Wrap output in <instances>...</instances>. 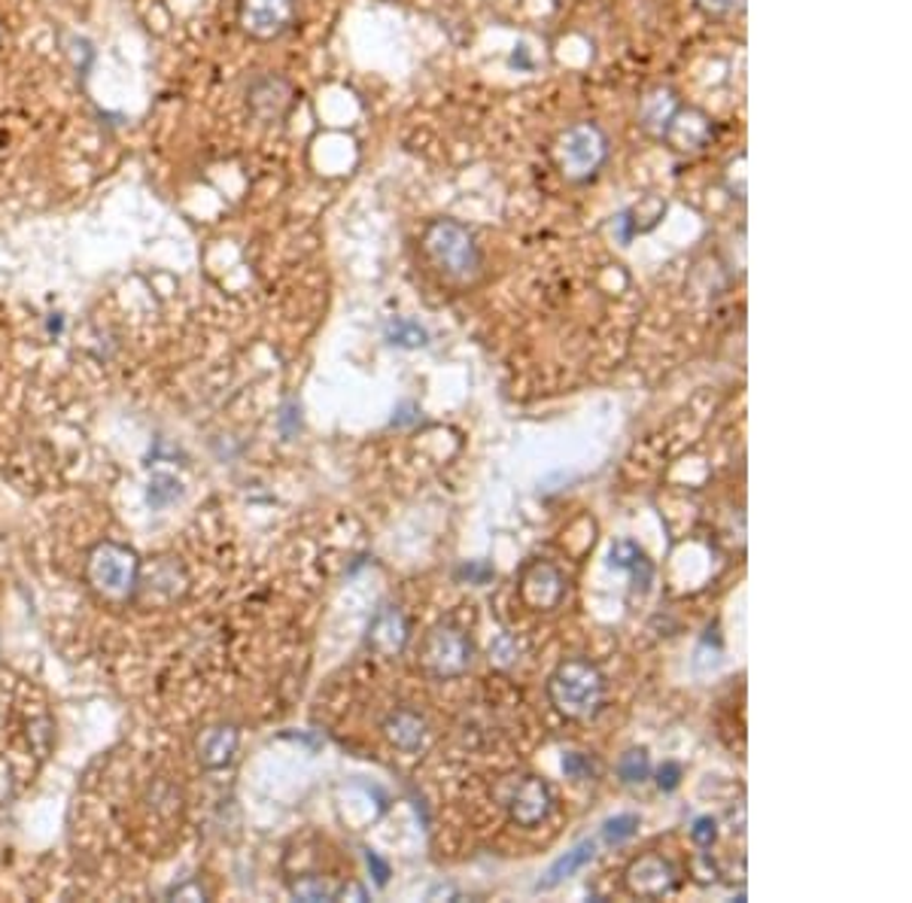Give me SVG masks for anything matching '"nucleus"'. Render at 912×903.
<instances>
[{"label": "nucleus", "mask_w": 912, "mask_h": 903, "mask_svg": "<svg viewBox=\"0 0 912 903\" xmlns=\"http://www.w3.org/2000/svg\"><path fill=\"white\" fill-rule=\"evenodd\" d=\"M423 253L438 274H445L448 280H457V283L475 280L484 268V253H481L475 232L460 219H432L423 232Z\"/></svg>", "instance_id": "f257e3e1"}, {"label": "nucleus", "mask_w": 912, "mask_h": 903, "mask_svg": "<svg viewBox=\"0 0 912 903\" xmlns=\"http://www.w3.org/2000/svg\"><path fill=\"white\" fill-rule=\"evenodd\" d=\"M612 155V140L609 131L593 119L569 125L566 131H559L554 140V162L566 183L585 186L590 180H597L605 162Z\"/></svg>", "instance_id": "f03ea898"}, {"label": "nucleus", "mask_w": 912, "mask_h": 903, "mask_svg": "<svg viewBox=\"0 0 912 903\" xmlns=\"http://www.w3.org/2000/svg\"><path fill=\"white\" fill-rule=\"evenodd\" d=\"M547 697H551L559 715H566L573 721H587L600 711L602 697H605V679L590 660L569 657L551 675Z\"/></svg>", "instance_id": "7ed1b4c3"}, {"label": "nucleus", "mask_w": 912, "mask_h": 903, "mask_svg": "<svg viewBox=\"0 0 912 903\" xmlns=\"http://www.w3.org/2000/svg\"><path fill=\"white\" fill-rule=\"evenodd\" d=\"M296 0H241L238 25L253 40H277L296 25Z\"/></svg>", "instance_id": "20e7f679"}, {"label": "nucleus", "mask_w": 912, "mask_h": 903, "mask_svg": "<svg viewBox=\"0 0 912 903\" xmlns=\"http://www.w3.org/2000/svg\"><path fill=\"white\" fill-rule=\"evenodd\" d=\"M423 667L436 679H457L472 667V642L460 629H432L423 642Z\"/></svg>", "instance_id": "39448f33"}, {"label": "nucleus", "mask_w": 912, "mask_h": 903, "mask_svg": "<svg viewBox=\"0 0 912 903\" xmlns=\"http://www.w3.org/2000/svg\"><path fill=\"white\" fill-rule=\"evenodd\" d=\"M89 578L97 590L123 597L135 588L137 560L135 554L123 545H101L89 560Z\"/></svg>", "instance_id": "423d86ee"}, {"label": "nucleus", "mask_w": 912, "mask_h": 903, "mask_svg": "<svg viewBox=\"0 0 912 903\" xmlns=\"http://www.w3.org/2000/svg\"><path fill=\"white\" fill-rule=\"evenodd\" d=\"M712 137H715V119H712L708 113H703L700 107L681 104L660 143L669 147L672 152L694 155V152L706 150L708 143H712Z\"/></svg>", "instance_id": "0eeeda50"}, {"label": "nucleus", "mask_w": 912, "mask_h": 903, "mask_svg": "<svg viewBox=\"0 0 912 903\" xmlns=\"http://www.w3.org/2000/svg\"><path fill=\"white\" fill-rule=\"evenodd\" d=\"M246 104L253 109V116L262 119V123H280V119H287L289 109L296 107V89L284 77L265 73V77H256V80L250 82Z\"/></svg>", "instance_id": "6e6552de"}, {"label": "nucleus", "mask_w": 912, "mask_h": 903, "mask_svg": "<svg viewBox=\"0 0 912 903\" xmlns=\"http://www.w3.org/2000/svg\"><path fill=\"white\" fill-rule=\"evenodd\" d=\"M508 819L515 821L518 827H539L542 821L551 815L554 809V797L547 791V785L542 779H523L508 797Z\"/></svg>", "instance_id": "1a4fd4ad"}, {"label": "nucleus", "mask_w": 912, "mask_h": 903, "mask_svg": "<svg viewBox=\"0 0 912 903\" xmlns=\"http://www.w3.org/2000/svg\"><path fill=\"white\" fill-rule=\"evenodd\" d=\"M681 104H684V101L679 97V92L669 89V85H654V89H648V92L642 95L639 113H636V125L642 128V135L660 143Z\"/></svg>", "instance_id": "9d476101"}, {"label": "nucleus", "mask_w": 912, "mask_h": 903, "mask_svg": "<svg viewBox=\"0 0 912 903\" xmlns=\"http://www.w3.org/2000/svg\"><path fill=\"white\" fill-rule=\"evenodd\" d=\"M626 885L633 894L639 898H663L676 889V870L672 864L657 858V855H645L639 861L630 864L626 870Z\"/></svg>", "instance_id": "9b49d317"}, {"label": "nucleus", "mask_w": 912, "mask_h": 903, "mask_svg": "<svg viewBox=\"0 0 912 903\" xmlns=\"http://www.w3.org/2000/svg\"><path fill=\"white\" fill-rule=\"evenodd\" d=\"M520 593L523 600L530 602L532 609H554L559 600H563V578L554 566L547 563H535L530 572L523 575V584H520Z\"/></svg>", "instance_id": "f8f14e48"}, {"label": "nucleus", "mask_w": 912, "mask_h": 903, "mask_svg": "<svg viewBox=\"0 0 912 903\" xmlns=\"http://www.w3.org/2000/svg\"><path fill=\"white\" fill-rule=\"evenodd\" d=\"M383 733H386V739L393 742L395 749H402V752H420L423 742H426V721H423L420 715H414V711L399 709L386 718Z\"/></svg>", "instance_id": "ddd939ff"}, {"label": "nucleus", "mask_w": 912, "mask_h": 903, "mask_svg": "<svg viewBox=\"0 0 912 903\" xmlns=\"http://www.w3.org/2000/svg\"><path fill=\"white\" fill-rule=\"evenodd\" d=\"M368 642L374 645L378 651H383V655L402 651L405 642H408V624H405L402 612L399 609H383L381 615L374 617V624H371Z\"/></svg>", "instance_id": "4468645a"}, {"label": "nucleus", "mask_w": 912, "mask_h": 903, "mask_svg": "<svg viewBox=\"0 0 912 903\" xmlns=\"http://www.w3.org/2000/svg\"><path fill=\"white\" fill-rule=\"evenodd\" d=\"M593 855H597V843L593 840H585V843H578V846L573 848V852H566L559 861L551 864V870H547V876L539 882V889L547 891V889H557L563 879H569L573 873H578L585 864L593 861Z\"/></svg>", "instance_id": "2eb2a0df"}, {"label": "nucleus", "mask_w": 912, "mask_h": 903, "mask_svg": "<svg viewBox=\"0 0 912 903\" xmlns=\"http://www.w3.org/2000/svg\"><path fill=\"white\" fill-rule=\"evenodd\" d=\"M612 566H617V569H630L642 590L651 584V575H654L651 563L645 560V554H642V547L636 545V542H614Z\"/></svg>", "instance_id": "dca6fc26"}, {"label": "nucleus", "mask_w": 912, "mask_h": 903, "mask_svg": "<svg viewBox=\"0 0 912 903\" xmlns=\"http://www.w3.org/2000/svg\"><path fill=\"white\" fill-rule=\"evenodd\" d=\"M234 745H238V733L232 727H217L210 730V737L201 742V761L207 766H226L232 761Z\"/></svg>", "instance_id": "f3484780"}, {"label": "nucleus", "mask_w": 912, "mask_h": 903, "mask_svg": "<svg viewBox=\"0 0 912 903\" xmlns=\"http://www.w3.org/2000/svg\"><path fill=\"white\" fill-rule=\"evenodd\" d=\"M386 341L395 344V347H408V350H414V347H423L426 344V328L420 326V323H414V320H405V316H393L390 323H386Z\"/></svg>", "instance_id": "a211bd4d"}, {"label": "nucleus", "mask_w": 912, "mask_h": 903, "mask_svg": "<svg viewBox=\"0 0 912 903\" xmlns=\"http://www.w3.org/2000/svg\"><path fill=\"white\" fill-rule=\"evenodd\" d=\"M648 773H651V764H648V754L645 752H626L624 757H621V764H617V776L624 782H630V785H636V782H645L648 779Z\"/></svg>", "instance_id": "6ab92c4d"}, {"label": "nucleus", "mask_w": 912, "mask_h": 903, "mask_svg": "<svg viewBox=\"0 0 912 903\" xmlns=\"http://www.w3.org/2000/svg\"><path fill=\"white\" fill-rule=\"evenodd\" d=\"M636 831H639V819L636 815H614V819L605 821L602 836H605L609 846H617V843H626Z\"/></svg>", "instance_id": "aec40b11"}, {"label": "nucleus", "mask_w": 912, "mask_h": 903, "mask_svg": "<svg viewBox=\"0 0 912 903\" xmlns=\"http://www.w3.org/2000/svg\"><path fill=\"white\" fill-rule=\"evenodd\" d=\"M292 894H296L299 901H332V898H335L332 885H326L323 879H313V876L299 879V882L292 885Z\"/></svg>", "instance_id": "412c9836"}, {"label": "nucleus", "mask_w": 912, "mask_h": 903, "mask_svg": "<svg viewBox=\"0 0 912 903\" xmlns=\"http://www.w3.org/2000/svg\"><path fill=\"white\" fill-rule=\"evenodd\" d=\"M694 3L706 19H727L746 10V0H694Z\"/></svg>", "instance_id": "4be33fe9"}, {"label": "nucleus", "mask_w": 912, "mask_h": 903, "mask_svg": "<svg viewBox=\"0 0 912 903\" xmlns=\"http://www.w3.org/2000/svg\"><path fill=\"white\" fill-rule=\"evenodd\" d=\"M563 773L575 782H587L593 773H597V764L581 752H569L563 757Z\"/></svg>", "instance_id": "5701e85b"}, {"label": "nucleus", "mask_w": 912, "mask_h": 903, "mask_svg": "<svg viewBox=\"0 0 912 903\" xmlns=\"http://www.w3.org/2000/svg\"><path fill=\"white\" fill-rule=\"evenodd\" d=\"M177 496H180L177 481L162 478V475H159V478H152V484H150V502H152V506L162 508V506H168L171 499H177Z\"/></svg>", "instance_id": "b1692460"}, {"label": "nucleus", "mask_w": 912, "mask_h": 903, "mask_svg": "<svg viewBox=\"0 0 912 903\" xmlns=\"http://www.w3.org/2000/svg\"><path fill=\"white\" fill-rule=\"evenodd\" d=\"M691 836H694L696 846H712V843H715V836H718V831H715V821L708 819V815L696 819L694 827H691Z\"/></svg>", "instance_id": "393cba45"}, {"label": "nucleus", "mask_w": 912, "mask_h": 903, "mask_svg": "<svg viewBox=\"0 0 912 903\" xmlns=\"http://www.w3.org/2000/svg\"><path fill=\"white\" fill-rule=\"evenodd\" d=\"M681 782V766L679 764H663L660 766V773H657V785L663 788V791H676Z\"/></svg>", "instance_id": "a878e982"}, {"label": "nucleus", "mask_w": 912, "mask_h": 903, "mask_svg": "<svg viewBox=\"0 0 912 903\" xmlns=\"http://www.w3.org/2000/svg\"><path fill=\"white\" fill-rule=\"evenodd\" d=\"M366 861H368V867L374 870V879H378V885H386V879H390V867H386V864H383L381 858L374 855V852H368Z\"/></svg>", "instance_id": "bb28decb"}, {"label": "nucleus", "mask_w": 912, "mask_h": 903, "mask_svg": "<svg viewBox=\"0 0 912 903\" xmlns=\"http://www.w3.org/2000/svg\"><path fill=\"white\" fill-rule=\"evenodd\" d=\"M296 420H299V414H296V405H287V408H284V417H280L284 436H292V432H296Z\"/></svg>", "instance_id": "cd10ccee"}, {"label": "nucleus", "mask_w": 912, "mask_h": 903, "mask_svg": "<svg viewBox=\"0 0 912 903\" xmlns=\"http://www.w3.org/2000/svg\"><path fill=\"white\" fill-rule=\"evenodd\" d=\"M463 575H469V578H475V581H484V578H490V566H465Z\"/></svg>", "instance_id": "c85d7f7f"}]
</instances>
